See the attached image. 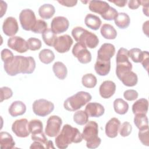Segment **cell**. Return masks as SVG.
Wrapping results in <instances>:
<instances>
[{
    "instance_id": "cell-38",
    "label": "cell",
    "mask_w": 149,
    "mask_h": 149,
    "mask_svg": "<svg viewBox=\"0 0 149 149\" xmlns=\"http://www.w3.org/2000/svg\"><path fill=\"white\" fill-rule=\"evenodd\" d=\"M143 56V51L137 48H134L129 51V56L135 63H140Z\"/></svg>"
},
{
    "instance_id": "cell-3",
    "label": "cell",
    "mask_w": 149,
    "mask_h": 149,
    "mask_svg": "<svg viewBox=\"0 0 149 149\" xmlns=\"http://www.w3.org/2000/svg\"><path fill=\"white\" fill-rule=\"evenodd\" d=\"M72 35L76 41L90 48H95L99 43L98 37L81 27H75L72 30Z\"/></svg>"
},
{
    "instance_id": "cell-56",
    "label": "cell",
    "mask_w": 149,
    "mask_h": 149,
    "mask_svg": "<svg viewBox=\"0 0 149 149\" xmlns=\"http://www.w3.org/2000/svg\"><path fill=\"white\" fill-rule=\"evenodd\" d=\"M46 148H54V147L53 146V143L52 141H48L46 146Z\"/></svg>"
},
{
    "instance_id": "cell-24",
    "label": "cell",
    "mask_w": 149,
    "mask_h": 149,
    "mask_svg": "<svg viewBox=\"0 0 149 149\" xmlns=\"http://www.w3.org/2000/svg\"><path fill=\"white\" fill-rule=\"evenodd\" d=\"M95 72L100 76L107 75L111 70V61H103L97 59L94 65Z\"/></svg>"
},
{
    "instance_id": "cell-16",
    "label": "cell",
    "mask_w": 149,
    "mask_h": 149,
    "mask_svg": "<svg viewBox=\"0 0 149 149\" xmlns=\"http://www.w3.org/2000/svg\"><path fill=\"white\" fill-rule=\"evenodd\" d=\"M3 33L7 36H14L19 30L18 23L16 19L12 16L6 17L2 24Z\"/></svg>"
},
{
    "instance_id": "cell-10",
    "label": "cell",
    "mask_w": 149,
    "mask_h": 149,
    "mask_svg": "<svg viewBox=\"0 0 149 149\" xmlns=\"http://www.w3.org/2000/svg\"><path fill=\"white\" fill-rule=\"evenodd\" d=\"M72 54L81 63L87 64L91 61L90 52L87 49L86 45L80 42L74 44L72 49Z\"/></svg>"
},
{
    "instance_id": "cell-2",
    "label": "cell",
    "mask_w": 149,
    "mask_h": 149,
    "mask_svg": "<svg viewBox=\"0 0 149 149\" xmlns=\"http://www.w3.org/2000/svg\"><path fill=\"white\" fill-rule=\"evenodd\" d=\"M82 140V135L77 128L66 124L63 126L61 132L56 136L55 141L58 148L65 149L72 143H79Z\"/></svg>"
},
{
    "instance_id": "cell-12",
    "label": "cell",
    "mask_w": 149,
    "mask_h": 149,
    "mask_svg": "<svg viewBox=\"0 0 149 149\" xmlns=\"http://www.w3.org/2000/svg\"><path fill=\"white\" fill-rule=\"evenodd\" d=\"M73 41L72 37L65 34L57 37L54 45V49L59 53H65L69 51Z\"/></svg>"
},
{
    "instance_id": "cell-1",
    "label": "cell",
    "mask_w": 149,
    "mask_h": 149,
    "mask_svg": "<svg viewBox=\"0 0 149 149\" xmlns=\"http://www.w3.org/2000/svg\"><path fill=\"white\" fill-rule=\"evenodd\" d=\"M3 68L6 73L11 76L19 73L31 74L36 68V61L32 56L16 55L11 61L4 63Z\"/></svg>"
},
{
    "instance_id": "cell-51",
    "label": "cell",
    "mask_w": 149,
    "mask_h": 149,
    "mask_svg": "<svg viewBox=\"0 0 149 149\" xmlns=\"http://www.w3.org/2000/svg\"><path fill=\"white\" fill-rule=\"evenodd\" d=\"M141 5L143 6V12L144 14L148 16V1H140Z\"/></svg>"
},
{
    "instance_id": "cell-35",
    "label": "cell",
    "mask_w": 149,
    "mask_h": 149,
    "mask_svg": "<svg viewBox=\"0 0 149 149\" xmlns=\"http://www.w3.org/2000/svg\"><path fill=\"white\" fill-rule=\"evenodd\" d=\"M42 38L46 45L50 47H54L57 36L51 29H47L42 33Z\"/></svg>"
},
{
    "instance_id": "cell-54",
    "label": "cell",
    "mask_w": 149,
    "mask_h": 149,
    "mask_svg": "<svg viewBox=\"0 0 149 149\" xmlns=\"http://www.w3.org/2000/svg\"><path fill=\"white\" fill-rule=\"evenodd\" d=\"M0 6H1V17H2L6 11L7 3L3 1H1Z\"/></svg>"
},
{
    "instance_id": "cell-28",
    "label": "cell",
    "mask_w": 149,
    "mask_h": 149,
    "mask_svg": "<svg viewBox=\"0 0 149 149\" xmlns=\"http://www.w3.org/2000/svg\"><path fill=\"white\" fill-rule=\"evenodd\" d=\"M102 36L108 40H113L117 36V31L112 25L109 24H104L100 30Z\"/></svg>"
},
{
    "instance_id": "cell-17",
    "label": "cell",
    "mask_w": 149,
    "mask_h": 149,
    "mask_svg": "<svg viewBox=\"0 0 149 149\" xmlns=\"http://www.w3.org/2000/svg\"><path fill=\"white\" fill-rule=\"evenodd\" d=\"M116 91V85L111 80H105L102 83L99 88V93L103 98H109L112 97Z\"/></svg>"
},
{
    "instance_id": "cell-50",
    "label": "cell",
    "mask_w": 149,
    "mask_h": 149,
    "mask_svg": "<svg viewBox=\"0 0 149 149\" xmlns=\"http://www.w3.org/2000/svg\"><path fill=\"white\" fill-rule=\"evenodd\" d=\"M127 5L131 9H136L141 5V2L139 0H130L128 2Z\"/></svg>"
},
{
    "instance_id": "cell-7",
    "label": "cell",
    "mask_w": 149,
    "mask_h": 149,
    "mask_svg": "<svg viewBox=\"0 0 149 149\" xmlns=\"http://www.w3.org/2000/svg\"><path fill=\"white\" fill-rule=\"evenodd\" d=\"M54 109V104L45 99L37 100L33 104V112L39 116H46L51 113Z\"/></svg>"
},
{
    "instance_id": "cell-23",
    "label": "cell",
    "mask_w": 149,
    "mask_h": 149,
    "mask_svg": "<svg viewBox=\"0 0 149 149\" xmlns=\"http://www.w3.org/2000/svg\"><path fill=\"white\" fill-rule=\"evenodd\" d=\"M148 109V101L146 98H140L137 100L132 105L133 114H146Z\"/></svg>"
},
{
    "instance_id": "cell-39",
    "label": "cell",
    "mask_w": 149,
    "mask_h": 149,
    "mask_svg": "<svg viewBox=\"0 0 149 149\" xmlns=\"http://www.w3.org/2000/svg\"><path fill=\"white\" fill-rule=\"evenodd\" d=\"M47 29V23L41 19L37 20V22L31 30V31L37 33V34H42L45 30Z\"/></svg>"
},
{
    "instance_id": "cell-6",
    "label": "cell",
    "mask_w": 149,
    "mask_h": 149,
    "mask_svg": "<svg viewBox=\"0 0 149 149\" xmlns=\"http://www.w3.org/2000/svg\"><path fill=\"white\" fill-rule=\"evenodd\" d=\"M129 51L127 49L119 48L116 57V74L118 79L125 73L132 71V64L129 61Z\"/></svg>"
},
{
    "instance_id": "cell-44",
    "label": "cell",
    "mask_w": 149,
    "mask_h": 149,
    "mask_svg": "<svg viewBox=\"0 0 149 149\" xmlns=\"http://www.w3.org/2000/svg\"><path fill=\"white\" fill-rule=\"evenodd\" d=\"M1 102L8 100L13 95L12 90L8 87H2L1 88Z\"/></svg>"
},
{
    "instance_id": "cell-43",
    "label": "cell",
    "mask_w": 149,
    "mask_h": 149,
    "mask_svg": "<svg viewBox=\"0 0 149 149\" xmlns=\"http://www.w3.org/2000/svg\"><path fill=\"white\" fill-rule=\"evenodd\" d=\"M118 14V13L117 10L114 8L110 6L108 10L104 14L101 15V17L105 20L110 21L114 20L117 16Z\"/></svg>"
},
{
    "instance_id": "cell-53",
    "label": "cell",
    "mask_w": 149,
    "mask_h": 149,
    "mask_svg": "<svg viewBox=\"0 0 149 149\" xmlns=\"http://www.w3.org/2000/svg\"><path fill=\"white\" fill-rule=\"evenodd\" d=\"M30 148H45V147L40 142L37 141H34V142L31 144Z\"/></svg>"
},
{
    "instance_id": "cell-8",
    "label": "cell",
    "mask_w": 149,
    "mask_h": 149,
    "mask_svg": "<svg viewBox=\"0 0 149 149\" xmlns=\"http://www.w3.org/2000/svg\"><path fill=\"white\" fill-rule=\"evenodd\" d=\"M19 20L23 29L26 31H31L37 22L34 12L30 9H25L20 12Z\"/></svg>"
},
{
    "instance_id": "cell-52",
    "label": "cell",
    "mask_w": 149,
    "mask_h": 149,
    "mask_svg": "<svg viewBox=\"0 0 149 149\" xmlns=\"http://www.w3.org/2000/svg\"><path fill=\"white\" fill-rule=\"evenodd\" d=\"M110 2H112V3H113L115 5H116V6H119V7H124L126 3L127 2V0H123V1H121V0H114V1H111L109 0V1Z\"/></svg>"
},
{
    "instance_id": "cell-48",
    "label": "cell",
    "mask_w": 149,
    "mask_h": 149,
    "mask_svg": "<svg viewBox=\"0 0 149 149\" xmlns=\"http://www.w3.org/2000/svg\"><path fill=\"white\" fill-rule=\"evenodd\" d=\"M143 68L147 70L148 71V63H149V62H148V51H143V58H142V60L140 62Z\"/></svg>"
},
{
    "instance_id": "cell-19",
    "label": "cell",
    "mask_w": 149,
    "mask_h": 149,
    "mask_svg": "<svg viewBox=\"0 0 149 149\" xmlns=\"http://www.w3.org/2000/svg\"><path fill=\"white\" fill-rule=\"evenodd\" d=\"M86 112L90 117L98 118L101 116L105 112L104 107L98 102H89L85 108Z\"/></svg>"
},
{
    "instance_id": "cell-29",
    "label": "cell",
    "mask_w": 149,
    "mask_h": 149,
    "mask_svg": "<svg viewBox=\"0 0 149 149\" xmlns=\"http://www.w3.org/2000/svg\"><path fill=\"white\" fill-rule=\"evenodd\" d=\"M52 70L55 75L60 80L66 78L68 74V70L65 64L61 62H56L52 66Z\"/></svg>"
},
{
    "instance_id": "cell-13",
    "label": "cell",
    "mask_w": 149,
    "mask_h": 149,
    "mask_svg": "<svg viewBox=\"0 0 149 149\" xmlns=\"http://www.w3.org/2000/svg\"><path fill=\"white\" fill-rule=\"evenodd\" d=\"M69 22L63 16L55 17L51 21V29L56 34L65 32L69 28Z\"/></svg>"
},
{
    "instance_id": "cell-18",
    "label": "cell",
    "mask_w": 149,
    "mask_h": 149,
    "mask_svg": "<svg viewBox=\"0 0 149 149\" xmlns=\"http://www.w3.org/2000/svg\"><path fill=\"white\" fill-rule=\"evenodd\" d=\"M120 126V120L116 118H112L105 125V134L109 138H115L118 136Z\"/></svg>"
},
{
    "instance_id": "cell-46",
    "label": "cell",
    "mask_w": 149,
    "mask_h": 149,
    "mask_svg": "<svg viewBox=\"0 0 149 149\" xmlns=\"http://www.w3.org/2000/svg\"><path fill=\"white\" fill-rule=\"evenodd\" d=\"M138 93L134 90H127L123 93L124 98L127 101H134L138 97Z\"/></svg>"
},
{
    "instance_id": "cell-21",
    "label": "cell",
    "mask_w": 149,
    "mask_h": 149,
    "mask_svg": "<svg viewBox=\"0 0 149 149\" xmlns=\"http://www.w3.org/2000/svg\"><path fill=\"white\" fill-rule=\"evenodd\" d=\"M26 111V105L20 101H15L10 105L8 111L13 117H16L23 115Z\"/></svg>"
},
{
    "instance_id": "cell-33",
    "label": "cell",
    "mask_w": 149,
    "mask_h": 149,
    "mask_svg": "<svg viewBox=\"0 0 149 149\" xmlns=\"http://www.w3.org/2000/svg\"><path fill=\"white\" fill-rule=\"evenodd\" d=\"M38 57L42 63L49 64L54 60L55 54L49 49H43L39 52Z\"/></svg>"
},
{
    "instance_id": "cell-9",
    "label": "cell",
    "mask_w": 149,
    "mask_h": 149,
    "mask_svg": "<svg viewBox=\"0 0 149 149\" xmlns=\"http://www.w3.org/2000/svg\"><path fill=\"white\" fill-rule=\"evenodd\" d=\"M62 124V121L59 116L52 115L49 117L47 122L45 133L51 137L56 136L60 132Z\"/></svg>"
},
{
    "instance_id": "cell-36",
    "label": "cell",
    "mask_w": 149,
    "mask_h": 149,
    "mask_svg": "<svg viewBox=\"0 0 149 149\" xmlns=\"http://www.w3.org/2000/svg\"><path fill=\"white\" fill-rule=\"evenodd\" d=\"M88 117L85 111L79 110L74 113L73 120L79 125H84L88 121Z\"/></svg>"
},
{
    "instance_id": "cell-20",
    "label": "cell",
    "mask_w": 149,
    "mask_h": 149,
    "mask_svg": "<svg viewBox=\"0 0 149 149\" xmlns=\"http://www.w3.org/2000/svg\"><path fill=\"white\" fill-rule=\"evenodd\" d=\"M109 5L105 1H89L88 8L90 11L100 14L101 16L104 14L109 8Z\"/></svg>"
},
{
    "instance_id": "cell-47",
    "label": "cell",
    "mask_w": 149,
    "mask_h": 149,
    "mask_svg": "<svg viewBox=\"0 0 149 149\" xmlns=\"http://www.w3.org/2000/svg\"><path fill=\"white\" fill-rule=\"evenodd\" d=\"M31 139L33 141H37L41 143L45 147V148H46V146H47V144L48 140L47 138L45 137V136L43 132L41 133H40V134L31 135Z\"/></svg>"
},
{
    "instance_id": "cell-31",
    "label": "cell",
    "mask_w": 149,
    "mask_h": 149,
    "mask_svg": "<svg viewBox=\"0 0 149 149\" xmlns=\"http://www.w3.org/2000/svg\"><path fill=\"white\" fill-rule=\"evenodd\" d=\"M113 108L116 113L124 115L129 109V104L122 98H116L113 101Z\"/></svg>"
},
{
    "instance_id": "cell-27",
    "label": "cell",
    "mask_w": 149,
    "mask_h": 149,
    "mask_svg": "<svg viewBox=\"0 0 149 149\" xmlns=\"http://www.w3.org/2000/svg\"><path fill=\"white\" fill-rule=\"evenodd\" d=\"M55 12V7L49 3H45L42 5L38 9L39 16L44 19H49L51 18Z\"/></svg>"
},
{
    "instance_id": "cell-4",
    "label": "cell",
    "mask_w": 149,
    "mask_h": 149,
    "mask_svg": "<svg viewBox=\"0 0 149 149\" xmlns=\"http://www.w3.org/2000/svg\"><path fill=\"white\" fill-rule=\"evenodd\" d=\"M98 125L97 123L91 120L87 122L81 133L83 139L86 141V146L88 148H96L101 144V139L98 136Z\"/></svg>"
},
{
    "instance_id": "cell-49",
    "label": "cell",
    "mask_w": 149,
    "mask_h": 149,
    "mask_svg": "<svg viewBox=\"0 0 149 149\" xmlns=\"http://www.w3.org/2000/svg\"><path fill=\"white\" fill-rule=\"evenodd\" d=\"M58 2L62 6H67V7H73L75 6L77 3V1L74 0H61L58 1Z\"/></svg>"
},
{
    "instance_id": "cell-11",
    "label": "cell",
    "mask_w": 149,
    "mask_h": 149,
    "mask_svg": "<svg viewBox=\"0 0 149 149\" xmlns=\"http://www.w3.org/2000/svg\"><path fill=\"white\" fill-rule=\"evenodd\" d=\"M12 130L19 137H28L30 133L27 119L22 118L16 120L12 125Z\"/></svg>"
},
{
    "instance_id": "cell-25",
    "label": "cell",
    "mask_w": 149,
    "mask_h": 149,
    "mask_svg": "<svg viewBox=\"0 0 149 149\" xmlns=\"http://www.w3.org/2000/svg\"><path fill=\"white\" fill-rule=\"evenodd\" d=\"M84 23L88 28L93 30H97L100 27L102 22L98 16L88 13L85 17Z\"/></svg>"
},
{
    "instance_id": "cell-40",
    "label": "cell",
    "mask_w": 149,
    "mask_h": 149,
    "mask_svg": "<svg viewBox=\"0 0 149 149\" xmlns=\"http://www.w3.org/2000/svg\"><path fill=\"white\" fill-rule=\"evenodd\" d=\"M29 49L31 51H36L40 49L42 44L40 40L37 38L31 37L27 40V41Z\"/></svg>"
},
{
    "instance_id": "cell-55",
    "label": "cell",
    "mask_w": 149,
    "mask_h": 149,
    "mask_svg": "<svg viewBox=\"0 0 149 149\" xmlns=\"http://www.w3.org/2000/svg\"><path fill=\"white\" fill-rule=\"evenodd\" d=\"M148 23L149 21L147 20L144 24H143V31L144 33L146 34L147 36H148Z\"/></svg>"
},
{
    "instance_id": "cell-42",
    "label": "cell",
    "mask_w": 149,
    "mask_h": 149,
    "mask_svg": "<svg viewBox=\"0 0 149 149\" xmlns=\"http://www.w3.org/2000/svg\"><path fill=\"white\" fill-rule=\"evenodd\" d=\"M139 140L141 143L146 146H149V137H148V128L139 130L138 133Z\"/></svg>"
},
{
    "instance_id": "cell-34",
    "label": "cell",
    "mask_w": 149,
    "mask_h": 149,
    "mask_svg": "<svg viewBox=\"0 0 149 149\" xmlns=\"http://www.w3.org/2000/svg\"><path fill=\"white\" fill-rule=\"evenodd\" d=\"M29 129L31 135L40 134L43 132V125L39 119H32L29 122Z\"/></svg>"
},
{
    "instance_id": "cell-15",
    "label": "cell",
    "mask_w": 149,
    "mask_h": 149,
    "mask_svg": "<svg viewBox=\"0 0 149 149\" xmlns=\"http://www.w3.org/2000/svg\"><path fill=\"white\" fill-rule=\"evenodd\" d=\"M115 53V48L114 45L111 43L103 44L97 52V59L103 61H111V58L113 57Z\"/></svg>"
},
{
    "instance_id": "cell-32",
    "label": "cell",
    "mask_w": 149,
    "mask_h": 149,
    "mask_svg": "<svg viewBox=\"0 0 149 149\" xmlns=\"http://www.w3.org/2000/svg\"><path fill=\"white\" fill-rule=\"evenodd\" d=\"M134 123L139 130L148 128V120L146 114L141 113L135 115Z\"/></svg>"
},
{
    "instance_id": "cell-30",
    "label": "cell",
    "mask_w": 149,
    "mask_h": 149,
    "mask_svg": "<svg viewBox=\"0 0 149 149\" xmlns=\"http://www.w3.org/2000/svg\"><path fill=\"white\" fill-rule=\"evenodd\" d=\"M114 20L116 26L121 29H125L128 27L130 23L129 16L124 12L118 13Z\"/></svg>"
},
{
    "instance_id": "cell-37",
    "label": "cell",
    "mask_w": 149,
    "mask_h": 149,
    "mask_svg": "<svg viewBox=\"0 0 149 149\" xmlns=\"http://www.w3.org/2000/svg\"><path fill=\"white\" fill-rule=\"evenodd\" d=\"M97 77L92 73L84 74L81 79L82 84L87 88H93L97 84Z\"/></svg>"
},
{
    "instance_id": "cell-26",
    "label": "cell",
    "mask_w": 149,
    "mask_h": 149,
    "mask_svg": "<svg viewBox=\"0 0 149 149\" xmlns=\"http://www.w3.org/2000/svg\"><path fill=\"white\" fill-rule=\"evenodd\" d=\"M119 79L125 86L127 87L134 86L137 84L138 81V77L137 74L132 71H130L126 73H125L122 76H120Z\"/></svg>"
},
{
    "instance_id": "cell-41",
    "label": "cell",
    "mask_w": 149,
    "mask_h": 149,
    "mask_svg": "<svg viewBox=\"0 0 149 149\" xmlns=\"http://www.w3.org/2000/svg\"><path fill=\"white\" fill-rule=\"evenodd\" d=\"M132 130V126L129 122H124L120 126L119 132L121 136L127 137L130 135Z\"/></svg>"
},
{
    "instance_id": "cell-14",
    "label": "cell",
    "mask_w": 149,
    "mask_h": 149,
    "mask_svg": "<svg viewBox=\"0 0 149 149\" xmlns=\"http://www.w3.org/2000/svg\"><path fill=\"white\" fill-rule=\"evenodd\" d=\"M8 46L19 53L26 52L29 49L27 42L19 36H13L8 40Z\"/></svg>"
},
{
    "instance_id": "cell-5",
    "label": "cell",
    "mask_w": 149,
    "mask_h": 149,
    "mask_svg": "<svg viewBox=\"0 0 149 149\" xmlns=\"http://www.w3.org/2000/svg\"><path fill=\"white\" fill-rule=\"evenodd\" d=\"M90 93L85 91H79L68 98L64 102L63 107L69 111H74L79 109L91 100Z\"/></svg>"
},
{
    "instance_id": "cell-45",
    "label": "cell",
    "mask_w": 149,
    "mask_h": 149,
    "mask_svg": "<svg viewBox=\"0 0 149 149\" xmlns=\"http://www.w3.org/2000/svg\"><path fill=\"white\" fill-rule=\"evenodd\" d=\"M1 59L4 63H7L11 61L14 58L13 53L8 49H3L2 50L1 53Z\"/></svg>"
},
{
    "instance_id": "cell-22",
    "label": "cell",
    "mask_w": 149,
    "mask_h": 149,
    "mask_svg": "<svg viewBox=\"0 0 149 149\" xmlns=\"http://www.w3.org/2000/svg\"><path fill=\"white\" fill-rule=\"evenodd\" d=\"M15 142L10 134L6 132L0 133V147L2 149H12L15 147Z\"/></svg>"
}]
</instances>
